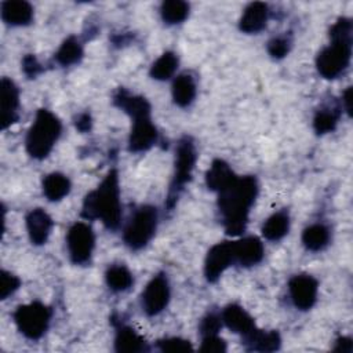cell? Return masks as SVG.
I'll use <instances>...</instances> for the list:
<instances>
[{
	"instance_id": "1",
	"label": "cell",
	"mask_w": 353,
	"mask_h": 353,
	"mask_svg": "<svg viewBox=\"0 0 353 353\" xmlns=\"http://www.w3.org/2000/svg\"><path fill=\"white\" fill-rule=\"evenodd\" d=\"M256 196L258 182L252 175L236 176L230 185L218 192V210L228 234L239 236L245 230Z\"/></svg>"
},
{
	"instance_id": "2",
	"label": "cell",
	"mask_w": 353,
	"mask_h": 353,
	"mask_svg": "<svg viewBox=\"0 0 353 353\" xmlns=\"http://www.w3.org/2000/svg\"><path fill=\"white\" fill-rule=\"evenodd\" d=\"M81 216L85 219H101L102 223L114 230L121 221V203L119 175L116 170H110L97 189L91 190L81 207Z\"/></svg>"
},
{
	"instance_id": "3",
	"label": "cell",
	"mask_w": 353,
	"mask_h": 353,
	"mask_svg": "<svg viewBox=\"0 0 353 353\" xmlns=\"http://www.w3.org/2000/svg\"><path fill=\"white\" fill-rule=\"evenodd\" d=\"M331 43L316 57V69L324 79L341 76L352 58V22L349 18H339L330 29Z\"/></svg>"
},
{
	"instance_id": "4",
	"label": "cell",
	"mask_w": 353,
	"mask_h": 353,
	"mask_svg": "<svg viewBox=\"0 0 353 353\" xmlns=\"http://www.w3.org/2000/svg\"><path fill=\"white\" fill-rule=\"evenodd\" d=\"M61 120L52 112L39 109L25 139L28 154L36 160H43L47 157L61 137Z\"/></svg>"
},
{
	"instance_id": "5",
	"label": "cell",
	"mask_w": 353,
	"mask_h": 353,
	"mask_svg": "<svg viewBox=\"0 0 353 353\" xmlns=\"http://www.w3.org/2000/svg\"><path fill=\"white\" fill-rule=\"evenodd\" d=\"M197 160V152L193 141L189 137H183L179 139L175 148V165L174 175L170 185L168 196H167V208H174L179 193L185 188L186 183L190 182L192 174L194 170V164Z\"/></svg>"
},
{
	"instance_id": "6",
	"label": "cell",
	"mask_w": 353,
	"mask_h": 353,
	"mask_svg": "<svg viewBox=\"0 0 353 353\" xmlns=\"http://www.w3.org/2000/svg\"><path fill=\"white\" fill-rule=\"evenodd\" d=\"M159 223L157 208L149 204L141 205L127 222L123 240L131 250H141L153 239Z\"/></svg>"
},
{
	"instance_id": "7",
	"label": "cell",
	"mask_w": 353,
	"mask_h": 353,
	"mask_svg": "<svg viewBox=\"0 0 353 353\" xmlns=\"http://www.w3.org/2000/svg\"><path fill=\"white\" fill-rule=\"evenodd\" d=\"M51 309L40 301L19 305L14 312V321L18 331L28 339H39L48 330Z\"/></svg>"
},
{
	"instance_id": "8",
	"label": "cell",
	"mask_w": 353,
	"mask_h": 353,
	"mask_svg": "<svg viewBox=\"0 0 353 353\" xmlns=\"http://www.w3.org/2000/svg\"><path fill=\"white\" fill-rule=\"evenodd\" d=\"M66 247L70 261L74 265H85L92 256L95 234L85 222H74L66 234Z\"/></svg>"
},
{
	"instance_id": "9",
	"label": "cell",
	"mask_w": 353,
	"mask_h": 353,
	"mask_svg": "<svg viewBox=\"0 0 353 353\" xmlns=\"http://www.w3.org/2000/svg\"><path fill=\"white\" fill-rule=\"evenodd\" d=\"M170 302V284L164 273H157L146 284L142 291L141 303L148 316H156L161 313Z\"/></svg>"
},
{
	"instance_id": "10",
	"label": "cell",
	"mask_w": 353,
	"mask_h": 353,
	"mask_svg": "<svg viewBox=\"0 0 353 353\" xmlns=\"http://www.w3.org/2000/svg\"><path fill=\"white\" fill-rule=\"evenodd\" d=\"M234 263L233 241H221L214 244L204 259V276L207 281L215 283L223 272Z\"/></svg>"
},
{
	"instance_id": "11",
	"label": "cell",
	"mask_w": 353,
	"mask_h": 353,
	"mask_svg": "<svg viewBox=\"0 0 353 353\" xmlns=\"http://www.w3.org/2000/svg\"><path fill=\"white\" fill-rule=\"evenodd\" d=\"M288 292L296 309L309 310L316 303L319 283L310 274H295L288 281Z\"/></svg>"
},
{
	"instance_id": "12",
	"label": "cell",
	"mask_w": 353,
	"mask_h": 353,
	"mask_svg": "<svg viewBox=\"0 0 353 353\" xmlns=\"http://www.w3.org/2000/svg\"><path fill=\"white\" fill-rule=\"evenodd\" d=\"M159 132L152 123V117L141 116L132 119V127L128 137V149L134 153L149 150L157 142Z\"/></svg>"
},
{
	"instance_id": "13",
	"label": "cell",
	"mask_w": 353,
	"mask_h": 353,
	"mask_svg": "<svg viewBox=\"0 0 353 353\" xmlns=\"http://www.w3.org/2000/svg\"><path fill=\"white\" fill-rule=\"evenodd\" d=\"M25 223L32 244L43 245L47 243L54 222L43 208L30 210L25 218Z\"/></svg>"
},
{
	"instance_id": "14",
	"label": "cell",
	"mask_w": 353,
	"mask_h": 353,
	"mask_svg": "<svg viewBox=\"0 0 353 353\" xmlns=\"http://www.w3.org/2000/svg\"><path fill=\"white\" fill-rule=\"evenodd\" d=\"M233 248L234 263H239L240 266H254L265 256L263 243L256 236H247L233 241Z\"/></svg>"
},
{
	"instance_id": "15",
	"label": "cell",
	"mask_w": 353,
	"mask_h": 353,
	"mask_svg": "<svg viewBox=\"0 0 353 353\" xmlns=\"http://www.w3.org/2000/svg\"><path fill=\"white\" fill-rule=\"evenodd\" d=\"M19 90L7 77L1 79V128L6 130L18 121Z\"/></svg>"
},
{
	"instance_id": "16",
	"label": "cell",
	"mask_w": 353,
	"mask_h": 353,
	"mask_svg": "<svg viewBox=\"0 0 353 353\" xmlns=\"http://www.w3.org/2000/svg\"><path fill=\"white\" fill-rule=\"evenodd\" d=\"M222 323L234 334L241 336L251 332L256 325L254 319L245 312V309L237 303H230L223 307L221 314Z\"/></svg>"
},
{
	"instance_id": "17",
	"label": "cell",
	"mask_w": 353,
	"mask_h": 353,
	"mask_svg": "<svg viewBox=\"0 0 353 353\" xmlns=\"http://www.w3.org/2000/svg\"><path fill=\"white\" fill-rule=\"evenodd\" d=\"M1 19L10 26H26L33 19V7L23 0H7L1 3Z\"/></svg>"
},
{
	"instance_id": "18",
	"label": "cell",
	"mask_w": 353,
	"mask_h": 353,
	"mask_svg": "<svg viewBox=\"0 0 353 353\" xmlns=\"http://www.w3.org/2000/svg\"><path fill=\"white\" fill-rule=\"evenodd\" d=\"M268 18H269L268 4L261 1H254L244 8L243 15L239 21V28L244 33H258L266 26Z\"/></svg>"
},
{
	"instance_id": "19",
	"label": "cell",
	"mask_w": 353,
	"mask_h": 353,
	"mask_svg": "<svg viewBox=\"0 0 353 353\" xmlns=\"http://www.w3.org/2000/svg\"><path fill=\"white\" fill-rule=\"evenodd\" d=\"M241 341L247 350L262 353L274 352L281 346V338L277 331H263L256 327L247 335L241 336Z\"/></svg>"
},
{
	"instance_id": "20",
	"label": "cell",
	"mask_w": 353,
	"mask_h": 353,
	"mask_svg": "<svg viewBox=\"0 0 353 353\" xmlns=\"http://www.w3.org/2000/svg\"><path fill=\"white\" fill-rule=\"evenodd\" d=\"M113 102L116 106L124 110L131 117V120L150 114V103L148 102V99L142 95L131 94L124 88L117 90L113 97Z\"/></svg>"
},
{
	"instance_id": "21",
	"label": "cell",
	"mask_w": 353,
	"mask_h": 353,
	"mask_svg": "<svg viewBox=\"0 0 353 353\" xmlns=\"http://www.w3.org/2000/svg\"><path fill=\"white\" fill-rule=\"evenodd\" d=\"M114 350L120 353L121 352H127V353L146 352L148 343L131 327L119 323L116 328V336H114Z\"/></svg>"
},
{
	"instance_id": "22",
	"label": "cell",
	"mask_w": 353,
	"mask_h": 353,
	"mask_svg": "<svg viewBox=\"0 0 353 353\" xmlns=\"http://www.w3.org/2000/svg\"><path fill=\"white\" fill-rule=\"evenodd\" d=\"M236 176L237 175L226 161L222 159H215L205 172V185L210 190L218 193L230 185Z\"/></svg>"
},
{
	"instance_id": "23",
	"label": "cell",
	"mask_w": 353,
	"mask_h": 353,
	"mask_svg": "<svg viewBox=\"0 0 353 353\" xmlns=\"http://www.w3.org/2000/svg\"><path fill=\"white\" fill-rule=\"evenodd\" d=\"M171 92L175 105H178L179 108L189 106L194 101L197 92L194 79L188 73L178 74L172 81Z\"/></svg>"
},
{
	"instance_id": "24",
	"label": "cell",
	"mask_w": 353,
	"mask_h": 353,
	"mask_svg": "<svg viewBox=\"0 0 353 353\" xmlns=\"http://www.w3.org/2000/svg\"><path fill=\"white\" fill-rule=\"evenodd\" d=\"M330 237V229L324 223H312L303 229L301 239L307 251L317 252L328 245Z\"/></svg>"
},
{
	"instance_id": "25",
	"label": "cell",
	"mask_w": 353,
	"mask_h": 353,
	"mask_svg": "<svg viewBox=\"0 0 353 353\" xmlns=\"http://www.w3.org/2000/svg\"><path fill=\"white\" fill-rule=\"evenodd\" d=\"M70 181L62 172H51L43 179V193L50 201H59L70 192Z\"/></svg>"
},
{
	"instance_id": "26",
	"label": "cell",
	"mask_w": 353,
	"mask_h": 353,
	"mask_svg": "<svg viewBox=\"0 0 353 353\" xmlns=\"http://www.w3.org/2000/svg\"><path fill=\"white\" fill-rule=\"evenodd\" d=\"M290 230V215L287 211L272 214L262 225V236L270 241L281 240Z\"/></svg>"
},
{
	"instance_id": "27",
	"label": "cell",
	"mask_w": 353,
	"mask_h": 353,
	"mask_svg": "<svg viewBox=\"0 0 353 353\" xmlns=\"http://www.w3.org/2000/svg\"><path fill=\"white\" fill-rule=\"evenodd\" d=\"M105 280L108 287L114 292H123L131 288L134 284V277L125 265H112L105 273Z\"/></svg>"
},
{
	"instance_id": "28",
	"label": "cell",
	"mask_w": 353,
	"mask_h": 353,
	"mask_svg": "<svg viewBox=\"0 0 353 353\" xmlns=\"http://www.w3.org/2000/svg\"><path fill=\"white\" fill-rule=\"evenodd\" d=\"M178 57L172 51H165L161 54L150 66L149 74L154 80H168L176 72L178 68Z\"/></svg>"
},
{
	"instance_id": "29",
	"label": "cell",
	"mask_w": 353,
	"mask_h": 353,
	"mask_svg": "<svg viewBox=\"0 0 353 353\" xmlns=\"http://www.w3.org/2000/svg\"><path fill=\"white\" fill-rule=\"evenodd\" d=\"M83 58V46L74 36H69L57 50L55 61L61 66H70Z\"/></svg>"
},
{
	"instance_id": "30",
	"label": "cell",
	"mask_w": 353,
	"mask_h": 353,
	"mask_svg": "<svg viewBox=\"0 0 353 353\" xmlns=\"http://www.w3.org/2000/svg\"><path fill=\"white\" fill-rule=\"evenodd\" d=\"M161 19L168 25L183 22L189 15V4L182 0H167L160 6Z\"/></svg>"
},
{
	"instance_id": "31",
	"label": "cell",
	"mask_w": 353,
	"mask_h": 353,
	"mask_svg": "<svg viewBox=\"0 0 353 353\" xmlns=\"http://www.w3.org/2000/svg\"><path fill=\"white\" fill-rule=\"evenodd\" d=\"M338 120H339V109L325 106L316 112L313 117V128L317 134H327L335 130Z\"/></svg>"
},
{
	"instance_id": "32",
	"label": "cell",
	"mask_w": 353,
	"mask_h": 353,
	"mask_svg": "<svg viewBox=\"0 0 353 353\" xmlns=\"http://www.w3.org/2000/svg\"><path fill=\"white\" fill-rule=\"evenodd\" d=\"M157 347H159V350L167 352V353H186V352L193 350V346L189 341L176 338V336L157 341Z\"/></svg>"
},
{
	"instance_id": "33",
	"label": "cell",
	"mask_w": 353,
	"mask_h": 353,
	"mask_svg": "<svg viewBox=\"0 0 353 353\" xmlns=\"http://www.w3.org/2000/svg\"><path fill=\"white\" fill-rule=\"evenodd\" d=\"M291 48V40L287 36H277L269 40L268 43V52L272 58L281 59L284 58Z\"/></svg>"
},
{
	"instance_id": "34",
	"label": "cell",
	"mask_w": 353,
	"mask_h": 353,
	"mask_svg": "<svg viewBox=\"0 0 353 353\" xmlns=\"http://www.w3.org/2000/svg\"><path fill=\"white\" fill-rule=\"evenodd\" d=\"M21 285V280L7 272V270H1V276H0V298L1 299H7L10 295H12Z\"/></svg>"
},
{
	"instance_id": "35",
	"label": "cell",
	"mask_w": 353,
	"mask_h": 353,
	"mask_svg": "<svg viewBox=\"0 0 353 353\" xmlns=\"http://www.w3.org/2000/svg\"><path fill=\"white\" fill-rule=\"evenodd\" d=\"M222 327V319L221 316L215 314V313H208L205 314L201 321H200V335L201 336H207V335H216L219 332Z\"/></svg>"
},
{
	"instance_id": "36",
	"label": "cell",
	"mask_w": 353,
	"mask_h": 353,
	"mask_svg": "<svg viewBox=\"0 0 353 353\" xmlns=\"http://www.w3.org/2000/svg\"><path fill=\"white\" fill-rule=\"evenodd\" d=\"M200 352L204 353H223L226 352V342L216 335H207L203 336L201 346L199 347Z\"/></svg>"
},
{
	"instance_id": "37",
	"label": "cell",
	"mask_w": 353,
	"mask_h": 353,
	"mask_svg": "<svg viewBox=\"0 0 353 353\" xmlns=\"http://www.w3.org/2000/svg\"><path fill=\"white\" fill-rule=\"evenodd\" d=\"M23 73L29 77H34L41 72V65L37 62L34 55H26L22 61Z\"/></svg>"
},
{
	"instance_id": "38",
	"label": "cell",
	"mask_w": 353,
	"mask_h": 353,
	"mask_svg": "<svg viewBox=\"0 0 353 353\" xmlns=\"http://www.w3.org/2000/svg\"><path fill=\"white\" fill-rule=\"evenodd\" d=\"M352 349H353V343H352V339L347 336L338 338L335 342V346H334V350L342 352V353H350Z\"/></svg>"
},
{
	"instance_id": "39",
	"label": "cell",
	"mask_w": 353,
	"mask_h": 353,
	"mask_svg": "<svg viewBox=\"0 0 353 353\" xmlns=\"http://www.w3.org/2000/svg\"><path fill=\"white\" fill-rule=\"evenodd\" d=\"M91 124H92V121H91V116H90L88 113H81V114L77 117V120H76V128H77L79 131H81V132L90 131Z\"/></svg>"
},
{
	"instance_id": "40",
	"label": "cell",
	"mask_w": 353,
	"mask_h": 353,
	"mask_svg": "<svg viewBox=\"0 0 353 353\" xmlns=\"http://www.w3.org/2000/svg\"><path fill=\"white\" fill-rule=\"evenodd\" d=\"M342 102H343V106H345V109H346V112L350 114L352 113V88L350 87H347L346 88V91L343 92V95H342Z\"/></svg>"
}]
</instances>
